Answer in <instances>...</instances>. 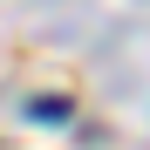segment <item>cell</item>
<instances>
[]
</instances>
